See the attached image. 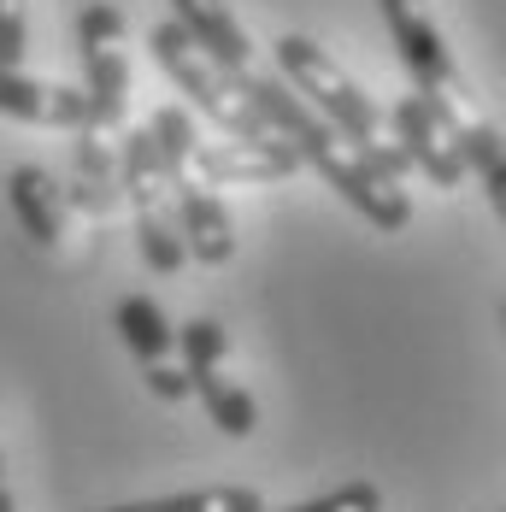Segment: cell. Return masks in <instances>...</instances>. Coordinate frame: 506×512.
I'll return each mask as SVG.
<instances>
[{"mask_svg": "<svg viewBox=\"0 0 506 512\" xmlns=\"http://www.w3.org/2000/svg\"><path fill=\"white\" fill-rule=\"evenodd\" d=\"M242 95H248L253 106H259V118L301 154V165H312L342 201L354 206L359 218L371 224V230H383V236H395V230H406L412 224V201H406V189L395 183V177H383L371 159L359 154L354 142L342 136V130H330L312 106L289 89V83H271V77H253V71H242Z\"/></svg>", "mask_w": 506, "mask_h": 512, "instance_id": "cell-1", "label": "cell"}, {"mask_svg": "<svg viewBox=\"0 0 506 512\" xmlns=\"http://www.w3.org/2000/svg\"><path fill=\"white\" fill-rule=\"evenodd\" d=\"M277 71H283V83H289V89H295V95H301L330 130H342L359 154L383 171V177L401 183L406 171H412V165L401 159V148H395V136L383 130L377 101L359 89L342 65H336V53L330 48H318L312 36H277Z\"/></svg>", "mask_w": 506, "mask_h": 512, "instance_id": "cell-2", "label": "cell"}, {"mask_svg": "<svg viewBox=\"0 0 506 512\" xmlns=\"http://www.w3.org/2000/svg\"><path fill=\"white\" fill-rule=\"evenodd\" d=\"M153 42V59H159V71L177 83V95H189L195 112H206L224 136H236V142H283L265 118H259V106L242 95V71H224L218 59H206L171 18L159 24L148 36Z\"/></svg>", "mask_w": 506, "mask_h": 512, "instance_id": "cell-3", "label": "cell"}, {"mask_svg": "<svg viewBox=\"0 0 506 512\" xmlns=\"http://www.w3.org/2000/svg\"><path fill=\"white\" fill-rule=\"evenodd\" d=\"M118 195L130 201V218H136L142 265L153 277H177L189 265V248H183L177 201H171V183H165V165H159V148H153L148 130L118 136Z\"/></svg>", "mask_w": 506, "mask_h": 512, "instance_id": "cell-4", "label": "cell"}, {"mask_svg": "<svg viewBox=\"0 0 506 512\" xmlns=\"http://www.w3.org/2000/svg\"><path fill=\"white\" fill-rule=\"evenodd\" d=\"M177 359H183V371H189V389H195V401L206 407V418H212L230 442H248L253 430H259V407H253V395L242 389V377H236V365H230V336H224V324H218V318H189V324L177 330Z\"/></svg>", "mask_w": 506, "mask_h": 512, "instance_id": "cell-5", "label": "cell"}, {"mask_svg": "<svg viewBox=\"0 0 506 512\" xmlns=\"http://www.w3.org/2000/svg\"><path fill=\"white\" fill-rule=\"evenodd\" d=\"M77 59H83V101L89 124H101L118 136L124 106H130V30L118 18V6L89 0L77 18Z\"/></svg>", "mask_w": 506, "mask_h": 512, "instance_id": "cell-6", "label": "cell"}, {"mask_svg": "<svg viewBox=\"0 0 506 512\" xmlns=\"http://www.w3.org/2000/svg\"><path fill=\"white\" fill-rule=\"evenodd\" d=\"M395 48H401V65L412 77V95L424 106H442V101H471V83L459 77L454 48L442 36V24L430 18V0H377Z\"/></svg>", "mask_w": 506, "mask_h": 512, "instance_id": "cell-7", "label": "cell"}, {"mask_svg": "<svg viewBox=\"0 0 506 512\" xmlns=\"http://www.w3.org/2000/svg\"><path fill=\"white\" fill-rule=\"evenodd\" d=\"M112 324H118V342L142 365V377H148V389L159 401H189L195 395L189 389V371L177 359V324L165 318V307L153 295H124L112 307Z\"/></svg>", "mask_w": 506, "mask_h": 512, "instance_id": "cell-8", "label": "cell"}, {"mask_svg": "<svg viewBox=\"0 0 506 512\" xmlns=\"http://www.w3.org/2000/svg\"><path fill=\"white\" fill-rule=\"evenodd\" d=\"M189 171L201 177L206 189H265L301 171V154L289 142H195Z\"/></svg>", "mask_w": 506, "mask_h": 512, "instance_id": "cell-9", "label": "cell"}, {"mask_svg": "<svg viewBox=\"0 0 506 512\" xmlns=\"http://www.w3.org/2000/svg\"><path fill=\"white\" fill-rule=\"evenodd\" d=\"M165 183H171V201H177V230H183V248L201 265H230L236 259V224L218 201V189H206L201 177L189 171V159L165 165Z\"/></svg>", "mask_w": 506, "mask_h": 512, "instance_id": "cell-10", "label": "cell"}, {"mask_svg": "<svg viewBox=\"0 0 506 512\" xmlns=\"http://www.w3.org/2000/svg\"><path fill=\"white\" fill-rule=\"evenodd\" d=\"M389 136H395V148L412 171H424L436 189H459L471 171H465V159H459L454 136H448V124L430 112V106L418 101V95H401L395 112H389Z\"/></svg>", "mask_w": 506, "mask_h": 512, "instance_id": "cell-11", "label": "cell"}, {"mask_svg": "<svg viewBox=\"0 0 506 512\" xmlns=\"http://www.w3.org/2000/svg\"><path fill=\"white\" fill-rule=\"evenodd\" d=\"M430 112L448 124V136H454L465 171H477L489 206L501 212V224H506V142H501V130L477 112V101H448V106H430Z\"/></svg>", "mask_w": 506, "mask_h": 512, "instance_id": "cell-12", "label": "cell"}, {"mask_svg": "<svg viewBox=\"0 0 506 512\" xmlns=\"http://www.w3.org/2000/svg\"><path fill=\"white\" fill-rule=\"evenodd\" d=\"M0 118L12 124H42V130H77L89 118L83 89H65V83H36L24 77L18 65H0Z\"/></svg>", "mask_w": 506, "mask_h": 512, "instance_id": "cell-13", "label": "cell"}, {"mask_svg": "<svg viewBox=\"0 0 506 512\" xmlns=\"http://www.w3.org/2000/svg\"><path fill=\"white\" fill-rule=\"evenodd\" d=\"M71 136L77 142H71V195L65 201L83 206L89 218H106L118 206V136L101 130V124H89V118Z\"/></svg>", "mask_w": 506, "mask_h": 512, "instance_id": "cell-14", "label": "cell"}, {"mask_svg": "<svg viewBox=\"0 0 506 512\" xmlns=\"http://www.w3.org/2000/svg\"><path fill=\"white\" fill-rule=\"evenodd\" d=\"M171 24L224 71H248L253 65V42L242 30V18L230 12V0H171Z\"/></svg>", "mask_w": 506, "mask_h": 512, "instance_id": "cell-15", "label": "cell"}, {"mask_svg": "<svg viewBox=\"0 0 506 512\" xmlns=\"http://www.w3.org/2000/svg\"><path fill=\"white\" fill-rule=\"evenodd\" d=\"M6 195H12V212H18V230L36 242V248H59L65 242V189L53 183L42 165H12L6 177Z\"/></svg>", "mask_w": 506, "mask_h": 512, "instance_id": "cell-16", "label": "cell"}, {"mask_svg": "<svg viewBox=\"0 0 506 512\" xmlns=\"http://www.w3.org/2000/svg\"><path fill=\"white\" fill-rule=\"evenodd\" d=\"M106 512H265V495L248 483H218V489H189V495H159V501H130Z\"/></svg>", "mask_w": 506, "mask_h": 512, "instance_id": "cell-17", "label": "cell"}, {"mask_svg": "<svg viewBox=\"0 0 506 512\" xmlns=\"http://www.w3.org/2000/svg\"><path fill=\"white\" fill-rule=\"evenodd\" d=\"M283 512H383V489L377 483H342L318 501H301V507H283Z\"/></svg>", "mask_w": 506, "mask_h": 512, "instance_id": "cell-18", "label": "cell"}, {"mask_svg": "<svg viewBox=\"0 0 506 512\" xmlns=\"http://www.w3.org/2000/svg\"><path fill=\"white\" fill-rule=\"evenodd\" d=\"M24 53H30V6L0 0V65H24Z\"/></svg>", "mask_w": 506, "mask_h": 512, "instance_id": "cell-19", "label": "cell"}, {"mask_svg": "<svg viewBox=\"0 0 506 512\" xmlns=\"http://www.w3.org/2000/svg\"><path fill=\"white\" fill-rule=\"evenodd\" d=\"M0 512H18L12 507V495H6V477H0Z\"/></svg>", "mask_w": 506, "mask_h": 512, "instance_id": "cell-20", "label": "cell"}, {"mask_svg": "<svg viewBox=\"0 0 506 512\" xmlns=\"http://www.w3.org/2000/svg\"><path fill=\"white\" fill-rule=\"evenodd\" d=\"M501 324H506V307H501Z\"/></svg>", "mask_w": 506, "mask_h": 512, "instance_id": "cell-21", "label": "cell"}, {"mask_svg": "<svg viewBox=\"0 0 506 512\" xmlns=\"http://www.w3.org/2000/svg\"><path fill=\"white\" fill-rule=\"evenodd\" d=\"M0 477H6V471H0Z\"/></svg>", "mask_w": 506, "mask_h": 512, "instance_id": "cell-22", "label": "cell"}, {"mask_svg": "<svg viewBox=\"0 0 506 512\" xmlns=\"http://www.w3.org/2000/svg\"><path fill=\"white\" fill-rule=\"evenodd\" d=\"M501 512H506V507H501Z\"/></svg>", "mask_w": 506, "mask_h": 512, "instance_id": "cell-23", "label": "cell"}]
</instances>
